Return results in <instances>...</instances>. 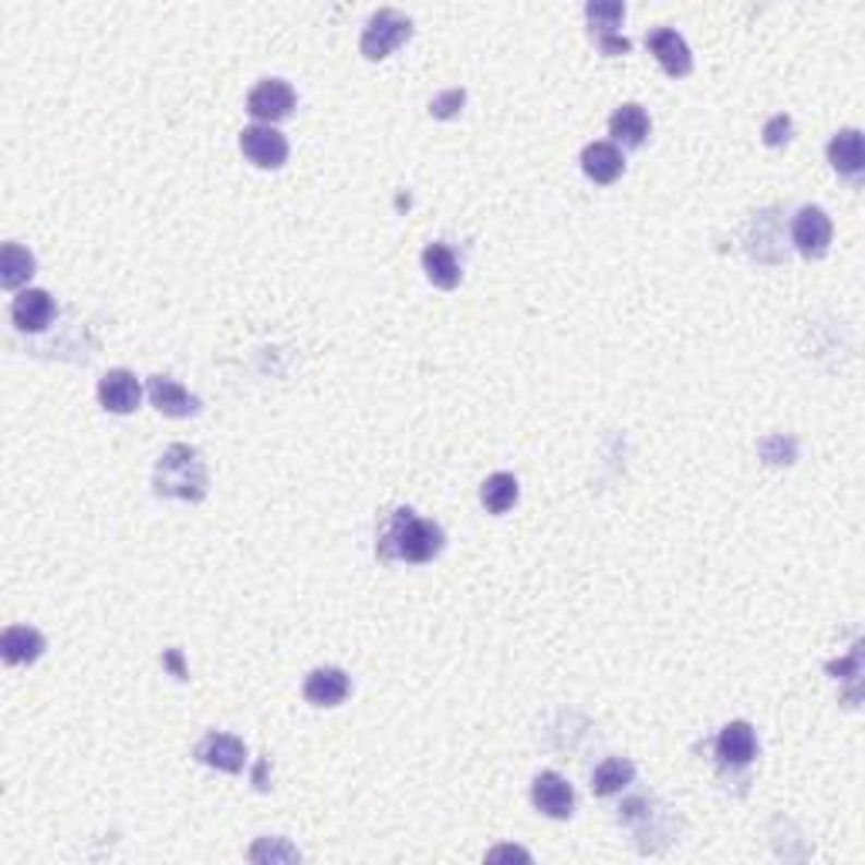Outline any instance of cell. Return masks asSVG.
<instances>
[{
	"instance_id": "obj_1",
	"label": "cell",
	"mask_w": 865,
	"mask_h": 865,
	"mask_svg": "<svg viewBox=\"0 0 865 865\" xmlns=\"http://www.w3.org/2000/svg\"><path fill=\"white\" fill-rule=\"evenodd\" d=\"M379 558L386 562H409V565H423L433 562L443 551V531L433 521H423L409 507H399L389 514V521L379 531Z\"/></svg>"
},
{
	"instance_id": "obj_2",
	"label": "cell",
	"mask_w": 865,
	"mask_h": 865,
	"mask_svg": "<svg viewBox=\"0 0 865 865\" xmlns=\"http://www.w3.org/2000/svg\"><path fill=\"white\" fill-rule=\"evenodd\" d=\"M156 494L159 497H180L200 501L206 494V467L200 454L187 443H172L156 464Z\"/></svg>"
},
{
	"instance_id": "obj_3",
	"label": "cell",
	"mask_w": 865,
	"mask_h": 865,
	"mask_svg": "<svg viewBox=\"0 0 865 865\" xmlns=\"http://www.w3.org/2000/svg\"><path fill=\"white\" fill-rule=\"evenodd\" d=\"M409 34H412V21L393 8L386 11H379L369 17L365 31H362V55L369 61H379V58H386L393 55L403 41H409Z\"/></svg>"
},
{
	"instance_id": "obj_4",
	"label": "cell",
	"mask_w": 865,
	"mask_h": 865,
	"mask_svg": "<svg viewBox=\"0 0 865 865\" xmlns=\"http://www.w3.org/2000/svg\"><path fill=\"white\" fill-rule=\"evenodd\" d=\"M240 153L261 169H278L288 159V140L274 125H251L240 132Z\"/></svg>"
},
{
	"instance_id": "obj_5",
	"label": "cell",
	"mask_w": 865,
	"mask_h": 865,
	"mask_svg": "<svg viewBox=\"0 0 865 865\" xmlns=\"http://www.w3.org/2000/svg\"><path fill=\"white\" fill-rule=\"evenodd\" d=\"M291 109H295V92H291V85L281 82V79H267V82H261V85L248 95V112H251L257 122H264V125L288 119Z\"/></svg>"
},
{
	"instance_id": "obj_6",
	"label": "cell",
	"mask_w": 865,
	"mask_h": 865,
	"mask_svg": "<svg viewBox=\"0 0 865 865\" xmlns=\"http://www.w3.org/2000/svg\"><path fill=\"white\" fill-rule=\"evenodd\" d=\"M98 403L106 406L109 412H119V417H125V412H135L143 403V386H140V379H135L129 369H112L98 379Z\"/></svg>"
},
{
	"instance_id": "obj_7",
	"label": "cell",
	"mask_w": 865,
	"mask_h": 865,
	"mask_svg": "<svg viewBox=\"0 0 865 865\" xmlns=\"http://www.w3.org/2000/svg\"><path fill=\"white\" fill-rule=\"evenodd\" d=\"M531 802L548 818H572V812H575V791H572V784L562 774L541 771L534 778V784H531Z\"/></svg>"
},
{
	"instance_id": "obj_8",
	"label": "cell",
	"mask_w": 865,
	"mask_h": 865,
	"mask_svg": "<svg viewBox=\"0 0 865 865\" xmlns=\"http://www.w3.org/2000/svg\"><path fill=\"white\" fill-rule=\"evenodd\" d=\"M791 237H794V248L805 257H821L828 244H832V220H828L818 206H802L798 217H794Z\"/></svg>"
},
{
	"instance_id": "obj_9",
	"label": "cell",
	"mask_w": 865,
	"mask_h": 865,
	"mask_svg": "<svg viewBox=\"0 0 865 865\" xmlns=\"http://www.w3.org/2000/svg\"><path fill=\"white\" fill-rule=\"evenodd\" d=\"M646 48L656 55V61L663 64V72L673 75V79H686L694 72V58H689V48L686 41L673 27H656L646 34Z\"/></svg>"
},
{
	"instance_id": "obj_10",
	"label": "cell",
	"mask_w": 865,
	"mask_h": 865,
	"mask_svg": "<svg viewBox=\"0 0 865 865\" xmlns=\"http://www.w3.org/2000/svg\"><path fill=\"white\" fill-rule=\"evenodd\" d=\"M196 760H203V765H211V768H220L227 774H237V771H244L248 747L233 734H206L196 744Z\"/></svg>"
},
{
	"instance_id": "obj_11",
	"label": "cell",
	"mask_w": 865,
	"mask_h": 865,
	"mask_svg": "<svg viewBox=\"0 0 865 865\" xmlns=\"http://www.w3.org/2000/svg\"><path fill=\"white\" fill-rule=\"evenodd\" d=\"M149 399H153V406L163 412V417H172V420L196 417V412H200V399L193 393H187L177 379H169V375H153L149 379Z\"/></svg>"
},
{
	"instance_id": "obj_12",
	"label": "cell",
	"mask_w": 865,
	"mask_h": 865,
	"mask_svg": "<svg viewBox=\"0 0 865 865\" xmlns=\"http://www.w3.org/2000/svg\"><path fill=\"white\" fill-rule=\"evenodd\" d=\"M349 676H345L338 666H322V670H311L308 680H304V700L315 704V707H338L345 697H349Z\"/></svg>"
},
{
	"instance_id": "obj_13",
	"label": "cell",
	"mask_w": 865,
	"mask_h": 865,
	"mask_svg": "<svg viewBox=\"0 0 865 865\" xmlns=\"http://www.w3.org/2000/svg\"><path fill=\"white\" fill-rule=\"evenodd\" d=\"M11 319L21 332H41L55 319V298L41 288H27L14 298Z\"/></svg>"
},
{
	"instance_id": "obj_14",
	"label": "cell",
	"mask_w": 865,
	"mask_h": 865,
	"mask_svg": "<svg viewBox=\"0 0 865 865\" xmlns=\"http://www.w3.org/2000/svg\"><path fill=\"white\" fill-rule=\"evenodd\" d=\"M717 757L723 760V765H734V768L750 765V760L757 757V737L750 731V723H744V720L726 723L717 737Z\"/></svg>"
},
{
	"instance_id": "obj_15",
	"label": "cell",
	"mask_w": 865,
	"mask_h": 865,
	"mask_svg": "<svg viewBox=\"0 0 865 865\" xmlns=\"http://www.w3.org/2000/svg\"><path fill=\"white\" fill-rule=\"evenodd\" d=\"M581 169H585V177L588 180H596V183H615L622 177V169H626V156H622L618 146L612 143H592V146H585L581 153Z\"/></svg>"
},
{
	"instance_id": "obj_16",
	"label": "cell",
	"mask_w": 865,
	"mask_h": 865,
	"mask_svg": "<svg viewBox=\"0 0 865 865\" xmlns=\"http://www.w3.org/2000/svg\"><path fill=\"white\" fill-rule=\"evenodd\" d=\"M0 652H4V663L11 666H27L45 652V636L31 626H11L0 636Z\"/></svg>"
},
{
	"instance_id": "obj_17",
	"label": "cell",
	"mask_w": 865,
	"mask_h": 865,
	"mask_svg": "<svg viewBox=\"0 0 865 865\" xmlns=\"http://www.w3.org/2000/svg\"><path fill=\"white\" fill-rule=\"evenodd\" d=\"M649 116L642 112V106H636V101H629V106H622L612 119H609V132H612V140L622 143L626 149H639L646 143V135H649Z\"/></svg>"
},
{
	"instance_id": "obj_18",
	"label": "cell",
	"mask_w": 865,
	"mask_h": 865,
	"mask_svg": "<svg viewBox=\"0 0 865 865\" xmlns=\"http://www.w3.org/2000/svg\"><path fill=\"white\" fill-rule=\"evenodd\" d=\"M828 163H832L842 177H858L865 169V149H862V132L858 129H842L832 143H828Z\"/></svg>"
},
{
	"instance_id": "obj_19",
	"label": "cell",
	"mask_w": 865,
	"mask_h": 865,
	"mask_svg": "<svg viewBox=\"0 0 865 865\" xmlns=\"http://www.w3.org/2000/svg\"><path fill=\"white\" fill-rule=\"evenodd\" d=\"M423 267H427V278L436 288H443V291L460 285V264H457L454 251H449L446 244H430L423 251Z\"/></svg>"
},
{
	"instance_id": "obj_20",
	"label": "cell",
	"mask_w": 865,
	"mask_h": 865,
	"mask_svg": "<svg viewBox=\"0 0 865 865\" xmlns=\"http://www.w3.org/2000/svg\"><path fill=\"white\" fill-rule=\"evenodd\" d=\"M633 778H636L633 760H626V757H605L602 765L592 771V791L599 794V798H609V794H618L626 784H633Z\"/></svg>"
},
{
	"instance_id": "obj_21",
	"label": "cell",
	"mask_w": 865,
	"mask_h": 865,
	"mask_svg": "<svg viewBox=\"0 0 865 865\" xmlns=\"http://www.w3.org/2000/svg\"><path fill=\"white\" fill-rule=\"evenodd\" d=\"M31 274H34L31 251H24L21 244H4V251H0V285L14 291L31 278Z\"/></svg>"
},
{
	"instance_id": "obj_22",
	"label": "cell",
	"mask_w": 865,
	"mask_h": 865,
	"mask_svg": "<svg viewBox=\"0 0 865 865\" xmlns=\"http://www.w3.org/2000/svg\"><path fill=\"white\" fill-rule=\"evenodd\" d=\"M480 501L491 514H507L517 501V480L514 473H494L488 477V483L480 488Z\"/></svg>"
},
{
	"instance_id": "obj_23",
	"label": "cell",
	"mask_w": 865,
	"mask_h": 865,
	"mask_svg": "<svg viewBox=\"0 0 865 865\" xmlns=\"http://www.w3.org/2000/svg\"><path fill=\"white\" fill-rule=\"evenodd\" d=\"M585 17L599 38H609V34H615V27L622 24V17H626V8L615 4V0H596V4L585 8Z\"/></svg>"
},
{
	"instance_id": "obj_24",
	"label": "cell",
	"mask_w": 865,
	"mask_h": 865,
	"mask_svg": "<svg viewBox=\"0 0 865 865\" xmlns=\"http://www.w3.org/2000/svg\"><path fill=\"white\" fill-rule=\"evenodd\" d=\"M791 135V119L788 116H774L768 125H765V143L768 146H784Z\"/></svg>"
},
{
	"instance_id": "obj_25",
	"label": "cell",
	"mask_w": 865,
	"mask_h": 865,
	"mask_svg": "<svg viewBox=\"0 0 865 865\" xmlns=\"http://www.w3.org/2000/svg\"><path fill=\"white\" fill-rule=\"evenodd\" d=\"M446 106H464V92H446L443 98H436L433 112L436 116H454V109H446Z\"/></svg>"
},
{
	"instance_id": "obj_26",
	"label": "cell",
	"mask_w": 865,
	"mask_h": 865,
	"mask_svg": "<svg viewBox=\"0 0 865 865\" xmlns=\"http://www.w3.org/2000/svg\"><path fill=\"white\" fill-rule=\"evenodd\" d=\"M599 48L605 51V55H629V41L626 38H618V34H609V38H599Z\"/></svg>"
},
{
	"instance_id": "obj_27",
	"label": "cell",
	"mask_w": 865,
	"mask_h": 865,
	"mask_svg": "<svg viewBox=\"0 0 865 865\" xmlns=\"http://www.w3.org/2000/svg\"><path fill=\"white\" fill-rule=\"evenodd\" d=\"M166 666L177 673V680H187V670H183V660H180V649H169L166 652Z\"/></svg>"
}]
</instances>
